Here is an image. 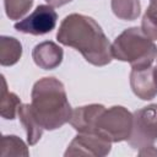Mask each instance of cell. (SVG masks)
Returning <instances> with one entry per match:
<instances>
[{
    "instance_id": "obj_1",
    "label": "cell",
    "mask_w": 157,
    "mask_h": 157,
    "mask_svg": "<svg viewBox=\"0 0 157 157\" xmlns=\"http://www.w3.org/2000/svg\"><path fill=\"white\" fill-rule=\"evenodd\" d=\"M59 43L80 52L86 61L94 66L108 65L112 59V44L102 27L90 16L70 13L56 32Z\"/></svg>"
},
{
    "instance_id": "obj_2",
    "label": "cell",
    "mask_w": 157,
    "mask_h": 157,
    "mask_svg": "<svg viewBox=\"0 0 157 157\" xmlns=\"http://www.w3.org/2000/svg\"><path fill=\"white\" fill-rule=\"evenodd\" d=\"M32 112L44 130H56L70 123L72 108L61 81L55 77L39 78L31 92Z\"/></svg>"
},
{
    "instance_id": "obj_3",
    "label": "cell",
    "mask_w": 157,
    "mask_h": 157,
    "mask_svg": "<svg viewBox=\"0 0 157 157\" xmlns=\"http://www.w3.org/2000/svg\"><path fill=\"white\" fill-rule=\"evenodd\" d=\"M112 55L117 60L129 63L132 69L148 67L157 56V47L141 28L130 27L114 39Z\"/></svg>"
},
{
    "instance_id": "obj_4",
    "label": "cell",
    "mask_w": 157,
    "mask_h": 157,
    "mask_svg": "<svg viewBox=\"0 0 157 157\" xmlns=\"http://www.w3.org/2000/svg\"><path fill=\"white\" fill-rule=\"evenodd\" d=\"M134 117L121 105L104 108L97 118L94 134L110 142L128 141L132 131Z\"/></svg>"
},
{
    "instance_id": "obj_5",
    "label": "cell",
    "mask_w": 157,
    "mask_h": 157,
    "mask_svg": "<svg viewBox=\"0 0 157 157\" xmlns=\"http://www.w3.org/2000/svg\"><path fill=\"white\" fill-rule=\"evenodd\" d=\"M132 131L128 140L132 148L152 146L157 140V103L142 107L132 113Z\"/></svg>"
},
{
    "instance_id": "obj_6",
    "label": "cell",
    "mask_w": 157,
    "mask_h": 157,
    "mask_svg": "<svg viewBox=\"0 0 157 157\" xmlns=\"http://www.w3.org/2000/svg\"><path fill=\"white\" fill-rule=\"evenodd\" d=\"M58 13L50 5H38L36 10L25 17L23 20L15 23V29L33 36H42L52 32L56 25Z\"/></svg>"
},
{
    "instance_id": "obj_7",
    "label": "cell",
    "mask_w": 157,
    "mask_h": 157,
    "mask_svg": "<svg viewBox=\"0 0 157 157\" xmlns=\"http://www.w3.org/2000/svg\"><path fill=\"white\" fill-rule=\"evenodd\" d=\"M112 150V142L104 140L96 134H82L78 132L69 144L64 156H93L103 157L107 156Z\"/></svg>"
},
{
    "instance_id": "obj_8",
    "label": "cell",
    "mask_w": 157,
    "mask_h": 157,
    "mask_svg": "<svg viewBox=\"0 0 157 157\" xmlns=\"http://www.w3.org/2000/svg\"><path fill=\"white\" fill-rule=\"evenodd\" d=\"M130 87L134 94L142 99L150 101L157 96V82L155 77V67L131 69L130 72Z\"/></svg>"
},
{
    "instance_id": "obj_9",
    "label": "cell",
    "mask_w": 157,
    "mask_h": 157,
    "mask_svg": "<svg viewBox=\"0 0 157 157\" xmlns=\"http://www.w3.org/2000/svg\"><path fill=\"white\" fill-rule=\"evenodd\" d=\"M32 58L38 67L43 70H54L61 64L64 59V52L56 43L45 40L33 48Z\"/></svg>"
},
{
    "instance_id": "obj_10",
    "label": "cell",
    "mask_w": 157,
    "mask_h": 157,
    "mask_svg": "<svg viewBox=\"0 0 157 157\" xmlns=\"http://www.w3.org/2000/svg\"><path fill=\"white\" fill-rule=\"evenodd\" d=\"M105 107L102 104H87L77 107L72 110L70 119L71 126L82 134H94V125L97 118Z\"/></svg>"
},
{
    "instance_id": "obj_11",
    "label": "cell",
    "mask_w": 157,
    "mask_h": 157,
    "mask_svg": "<svg viewBox=\"0 0 157 157\" xmlns=\"http://www.w3.org/2000/svg\"><path fill=\"white\" fill-rule=\"evenodd\" d=\"M17 115H18V119H20L21 124L23 125V128L26 130L27 142L31 146L36 145L40 140L44 129L42 128V125L36 119V117L32 112V108H31V103L21 104L20 108H18Z\"/></svg>"
},
{
    "instance_id": "obj_12",
    "label": "cell",
    "mask_w": 157,
    "mask_h": 157,
    "mask_svg": "<svg viewBox=\"0 0 157 157\" xmlns=\"http://www.w3.org/2000/svg\"><path fill=\"white\" fill-rule=\"evenodd\" d=\"M22 56V44L13 37H0V64L2 66L15 65Z\"/></svg>"
},
{
    "instance_id": "obj_13",
    "label": "cell",
    "mask_w": 157,
    "mask_h": 157,
    "mask_svg": "<svg viewBox=\"0 0 157 157\" xmlns=\"http://www.w3.org/2000/svg\"><path fill=\"white\" fill-rule=\"evenodd\" d=\"M1 82H2V87L0 94V114L4 119L12 120L16 118L18 108L22 103L16 93L10 92L7 90V85L4 75H1Z\"/></svg>"
},
{
    "instance_id": "obj_14",
    "label": "cell",
    "mask_w": 157,
    "mask_h": 157,
    "mask_svg": "<svg viewBox=\"0 0 157 157\" xmlns=\"http://www.w3.org/2000/svg\"><path fill=\"white\" fill-rule=\"evenodd\" d=\"M110 7L113 13L124 21H134L141 12L140 0H112Z\"/></svg>"
},
{
    "instance_id": "obj_15",
    "label": "cell",
    "mask_w": 157,
    "mask_h": 157,
    "mask_svg": "<svg viewBox=\"0 0 157 157\" xmlns=\"http://www.w3.org/2000/svg\"><path fill=\"white\" fill-rule=\"evenodd\" d=\"M2 157L6 156H28L27 145L16 135H4L1 137V152Z\"/></svg>"
},
{
    "instance_id": "obj_16",
    "label": "cell",
    "mask_w": 157,
    "mask_h": 157,
    "mask_svg": "<svg viewBox=\"0 0 157 157\" xmlns=\"http://www.w3.org/2000/svg\"><path fill=\"white\" fill-rule=\"evenodd\" d=\"M141 29L152 40L157 39V0L150 1L141 20Z\"/></svg>"
},
{
    "instance_id": "obj_17",
    "label": "cell",
    "mask_w": 157,
    "mask_h": 157,
    "mask_svg": "<svg viewBox=\"0 0 157 157\" xmlns=\"http://www.w3.org/2000/svg\"><path fill=\"white\" fill-rule=\"evenodd\" d=\"M33 0H4L5 12L10 20L22 18L32 7Z\"/></svg>"
},
{
    "instance_id": "obj_18",
    "label": "cell",
    "mask_w": 157,
    "mask_h": 157,
    "mask_svg": "<svg viewBox=\"0 0 157 157\" xmlns=\"http://www.w3.org/2000/svg\"><path fill=\"white\" fill-rule=\"evenodd\" d=\"M139 155H141V156H156L157 155V150L153 147V145L152 146H147V147L140 148Z\"/></svg>"
},
{
    "instance_id": "obj_19",
    "label": "cell",
    "mask_w": 157,
    "mask_h": 157,
    "mask_svg": "<svg viewBox=\"0 0 157 157\" xmlns=\"http://www.w3.org/2000/svg\"><path fill=\"white\" fill-rule=\"evenodd\" d=\"M45 1L53 7H59V6H63L67 2H71L72 0H45Z\"/></svg>"
},
{
    "instance_id": "obj_20",
    "label": "cell",
    "mask_w": 157,
    "mask_h": 157,
    "mask_svg": "<svg viewBox=\"0 0 157 157\" xmlns=\"http://www.w3.org/2000/svg\"><path fill=\"white\" fill-rule=\"evenodd\" d=\"M150 1H151V0H150Z\"/></svg>"
}]
</instances>
